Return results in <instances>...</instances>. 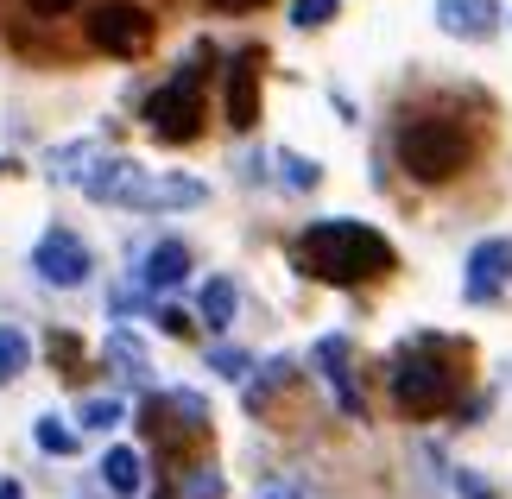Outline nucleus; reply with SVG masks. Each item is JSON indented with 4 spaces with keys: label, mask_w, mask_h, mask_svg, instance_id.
<instances>
[{
    "label": "nucleus",
    "mask_w": 512,
    "mask_h": 499,
    "mask_svg": "<svg viewBox=\"0 0 512 499\" xmlns=\"http://www.w3.org/2000/svg\"><path fill=\"white\" fill-rule=\"evenodd\" d=\"M146 127L165 139V146H184V139L203 133V57L184 64L165 89L146 95Z\"/></svg>",
    "instance_id": "obj_5"
},
{
    "label": "nucleus",
    "mask_w": 512,
    "mask_h": 499,
    "mask_svg": "<svg viewBox=\"0 0 512 499\" xmlns=\"http://www.w3.org/2000/svg\"><path fill=\"white\" fill-rule=\"evenodd\" d=\"M38 449H45V455H76V430L70 424H57V417H38Z\"/></svg>",
    "instance_id": "obj_19"
},
{
    "label": "nucleus",
    "mask_w": 512,
    "mask_h": 499,
    "mask_svg": "<svg viewBox=\"0 0 512 499\" xmlns=\"http://www.w3.org/2000/svg\"><path fill=\"white\" fill-rule=\"evenodd\" d=\"M152 316H159V329H165V335H190V316L177 310V304H159Z\"/></svg>",
    "instance_id": "obj_23"
},
{
    "label": "nucleus",
    "mask_w": 512,
    "mask_h": 499,
    "mask_svg": "<svg viewBox=\"0 0 512 499\" xmlns=\"http://www.w3.org/2000/svg\"><path fill=\"white\" fill-rule=\"evenodd\" d=\"M32 272L45 278L51 291H76V285H89L95 253H89V241L76 228H45L38 247H32Z\"/></svg>",
    "instance_id": "obj_6"
},
{
    "label": "nucleus",
    "mask_w": 512,
    "mask_h": 499,
    "mask_svg": "<svg viewBox=\"0 0 512 499\" xmlns=\"http://www.w3.org/2000/svg\"><path fill=\"white\" fill-rule=\"evenodd\" d=\"M317 373L329 379L336 405L348 417H361V386H354V367H348V335H323V342H317Z\"/></svg>",
    "instance_id": "obj_12"
},
{
    "label": "nucleus",
    "mask_w": 512,
    "mask_h": 499,
    "mask_svg": "<svg viewBox=\"0 0 512 499\" xmlns=\"http://www.w3.org/2000/svg\"><path fill=\"white\" fill-rule=\"evenodd\" d=\"M456 392H462V373L449 367V342H437V335H418L392 361V405L405 417H437L456 405Z\"/></svg>",
    "instance_id": "obj_3"
},
{
    "label": "nucleus",
    "mask_w": 512,
    "mask_h": 499,
    "mask_svg": "<svg viewBox=\"0 0 512 499\" xmlns=\"http://www.w3.org/2000/svg\"><path fill=\"white\" fill-rule=\"evenodd\" d=\"M165 499H222V474L215 468H171Z\"/></svg>",
    "instance_id": "obj_15"
},
{
    "label": "nucleus",
    "mask_w": 512,
    "mask_h": 499,
    "mask_svg": "<svg viewBox=\"0 0 512 499\" xmlns=\"http://www.w3.org/2000/svg\"><path fill=\"white\" fill-rule=\"evenodd\" d=\"M121 417H127V405H121V398H83L76 424H83V430H114Z\"/></svg>",
    "instance_id": "obj_18"
},
{
    "label": "nucleus",
    "mask_w": 512,
    "mask_h": 499,
    "mask_svg": "<svg viewBox=\"0 0 512 499\" xmlns=\"http://www.w3.org/2000/svg\"><path fill=\"white\" fill-rule=\"evenodd\" d=\"M209 7H228L234 13V7H253V0H209Z\"/></svg>",
    "instance_id": "obj_27"
},
{
    "label": "nucleus",
    "mask_w": 512,
    "mask_h": 499,
    "mask_svg": "<svg viewBox=\"0 0 512 499\" xmlns=\"http://www.w3.org/2000/svg\"><path fill=\"white\" fill-rule=\"evenodd\" d=\"M260 499H304V487H298V481H266Z\"/></svg>",
    "instance_id": "obj_24"
},
{
    "label": "nucleus",
    "mask_w": 512,
    "mask_h": 499,
    "mask_svg": "<svg viewBox=\"0 0 512 499\" xmlns=\"http://www.w3.org/2000/svg\"><path fill=\"white\" fill-rule=\"evenodd\" d=\"M184 278H190V247L184 241H159V247H146L133 285H140V291H177Z\"/></svg>",
    "instance_id": "obj_11"
},
{
    "label": "nucleus",
    "mask_w": 512,
    "mask_h": 499,
    "mask_svg": "<svg viewBox=\"0 0 512 499\" xmlns=\"http://www.w3.org/2000/svg\"><path fill=\"white\" fill-rule=\"evenodd\" d=\"M26 361H32V342H26V329L0 323V386H13V379L26 373Z\"/></svg>",
    "instance_id": "obj_17"
},
{
    "label": "nucleus",
    "mask_w": 512,
    "mask_h": 499,
    "mask_svg": "<svg viewBox=\"0 0 512 499\" xmlns=\"http://www.w3.org/2000/svg\"><path fill=\"white\" fill-rule=\"evenodd\" d=\"M392 152H399V165L418 177V184H443V177H456L468 165V133L449 121V114H411V121H399V133H392Z\"/></svg>",
    "instance_id": "obj_4"
},
{
    "label": "nucleus",
    "mask_w": 512,
    "mask_h": 499,
    "mask_svg": "<svg viewBox=\"0 0 512 499\" xmlns=\"http://www.w3.org/2000/svg\"><path fill=\"white\" fill-rule=\"evenodd\" d=\"M89 45L108 57H140L152 45V13L133 7V0H102L89 13Z\"/></svg>",
    "instance_id": "obj_7"
},
{
    "label": "nucleus",
    "mask_w": 512,
    "mask_h": 499,
    "mask_svg": "<svg viewBox=\"0 0 512 499\" xmlns=\"http://www.w3.org/2000/svg\"><path fill=\"white\" fill-rule=\"evenodd\" d=\"M336 19V0H291V26H329Z\"/></svg>",
    "instance_id": "obj_21"
},
{
    "label": "nucleus",
    "mask_w": 512,
    "mask_h": 499,
    "mask_svg": "<svg viewBox=\"0 0 512 499\" xmlns=\"http://www.w3.org/2000/svg\"><path fill=\"white\" fill-rule=\"evenodd\" d=\"M437 26H443L449 38L481 45V38L500 32V0H437Z\"/></svg>",
    "instance_id": "obj_9"
},
{
    "label": "nucleus",
    "mask_w": 512,
    "mask_h": 499,
    "mask_svg": "<svg viewBox=\"0 0 512 499\" xmlns=\"http://www.w3.org/2000/svg\"><path fill=\"white\" fill-rule=\"evenodd\" d=\"M279 165H285L279 177H285L291 190H317V184H323V171L310 165V158H298V152H279Z\"/></svg>",
    "instance_id": "obj_20"
},
{
    "label": "nucleus",
    "mask_w": 512,
    "mask_h": 499,
    "mask_svg": "<svg viewBox=\"0 0 512 499\" xmlns=\"http://www.w3.org/2000/svg\"><path fill=\"white\" fill-rule=\"evenodd\" d=\"M209 367L222 373V379H247V373H253V361H247L241 348H215V354H209Z\"/></svg>",
    "instance_id": "obj_22"
},
{
    "label": "nucleus",
    "mask_w": 512,
    "mask_h": 499,
    "mask_svg": "<svg viewBox=\"0 0 512 499\" xmlns=\"http://www.w3.org/2000/svg\"><path fill=\"white\" fill-rule=\"evenodd\" d=\"M102 481H108L114 493H140V487H146V462H140V449H127V443H121V449H108V455H102Z\"/></svg>",
    "instance_id": "obj_14"
},
{
    "label": "nucleus",
    "mask_w": 512,
    "mask_h": 499,
    "mask_svg": "<svg viewBox=\"0 0 512 499\" xmlns=\"http://www.w3.org/2000/svg\"><path fill=\"white\" fill-rule=\"evenodd\" d=\"M291 253L323 285H367V278L392 272V241L367 222H310Z\"/></svg>",
    "instance_id": "obj_1"
},
{
    "label": "nucleus",
    "mask_w": 512,
    "mask_h": 499,
    "mask_svg": "<svg viewBox=\"0 0 512 499\" xmlns=\"http://www.w3.org/2000/svg\"><path fill=\"white\" fill-rule=\"evenodd\" d=\"M95 203H127V209H196L209 203V184H196V177H152L140 171L133 158H102V165H89L76 177Z\"/></svg>",
    "instance_id": "obj_2"
},
{
    "label": "nucleus",
    "mask_w": 512,
    "mask_h": 499,
    "mask_svg": "<svg viewBox=\"0 0 512 499\" xmlns=\"http://www.w3.org/2000/svg\"><path fill=\"white\" fill-rule=\"evenodd\" d=\"M234 310H241V291H234V278H209L203 297H196V316H203L209 329H228Z\"/></svg>",
    "instance_id": "obj_13"
},
{
    "label": "nucleus",
    "mask_w": 512,
    "mask_h": 499,
    "mask_svg": "<svg viewBox=\"0 0 512 499\" xmlns=\"http://www.w3.org/2000/svg\"><path fill=\"white\" fill-rule=\"evenodd\" d=\"M260 121V51H241L228 64V127H253Z\"/></svg>",
    "instance_id": "obj_10"
},
{
    "label": "nucleus",
    "mask_w": 512,
    "mask_h": 499,
    "mask_svg": "<svg viewBox=\"0 0 512 499\" xmlns=\"http://www.w3.org/2000/svg\"><path fill=\"white\" fill-rule=\"evenodd\" d=\"M26 7H32V13H70L76 0H26Z\"/></svg>",
    "instance_id": "obj_26"
},
{
    "label": "nucleus",
    "mask_w": 512,
    "mask_h": 499,
    "mask_svg": "<svg viewBox=\"0 0 512 499\" xmlns=\"http://www.w3.org/2000/svg\"><path fill=\"white\" fill-rule=\"evenodd\" d=\"M506 285H512V241L506 234H487V241H475V253L462 266V297L468 304H494Z\"/></svg>",
    "instance_id": "obj_8"
},
{
    "label": "nucleus",
    "mask_w": 512,
    "mask_h": 499,
    "mask_svg": "<svg viewBox=\"0 0 512 499\" xmlns=\"http://www.w3.org/2000/svg\"><path fill=\"white\" fill-rule=\"evenodd\" d=\"M462 493H468V499H494V487L475 481V474H462Z\"/></svg>",
    "instance_id": "obj_25"
},
{
    "label": "nucleus",
    "mask_w": 512,
    "mask_h": 499,
    "mask_svg": "<svg viewBox=\"0 0 512 499\" xmlns=\"http://www.w3.org/2000/svg\"><path fill=\"white\" fill-rule=\"evenodd\" d=\"M0 499H19V487H13V481H0Z\"/></svg>",
    "instance_id": "obj_28"
},
{
    "label": "nucleus",
    "mask_w": 512,
    "mask_h": 499,
    "mask_svg": "<svg viewBox=\"0 0 512 499\" xmlns=\"http://www.w3.org/2000/svg\"><path fill=\"white\" fill-rule=\"evenodd\" d=\"M108 361H114L121 379H146V342H140V335H127V329H114L108 335Z\"/></svg>",
    "instance_id": "obj_16"
}]
</instances>
